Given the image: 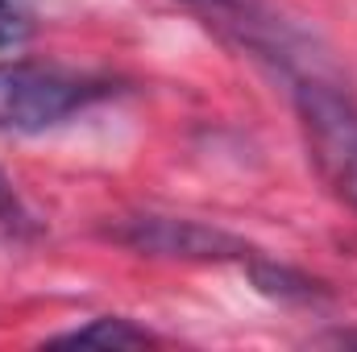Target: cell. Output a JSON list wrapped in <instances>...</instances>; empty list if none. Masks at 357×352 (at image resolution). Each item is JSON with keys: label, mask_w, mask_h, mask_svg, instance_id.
<instances>
[{"label": "cell", "mask_w": 357, "mask_h": 352, "mask_svg": "<svg viewBox=\"0 0 357 352\" xmlns=\"http://www.w3.org/2000/svg\"><path fill=\"white\" fill-rule=\"evenodd\" d=\"M108 95V79L59 63H0V133H46Z\"/></svg>", "instance_id": "obj_1"}, {"label": "cell", "mask_w": 357, "mask_h": 352, "mask_svg": "<svg viewBox=\"0 0 357 352\" xmlns=\"http://www.w3.org/2000/svg\"><path fill=\"white\" fill-rule=\"evenodd\" d=\"M295 116L320 178L357 207V99L324 75L295 79Z\"/></svg>", "instance_id": "obj_2"}, {"label": "cell", "mask_w": 357, "mask_h": 352, "mask_svg": "<svg viewBox=\"0 0 357 352\" xmlns=\"http://www.w3.org/2000/svg\"><path fill=\"white\" fill-rule=\"evenodd\" d=\"M116 241L142 249V253H158V257H199V262H254L250 249L216 228H204L195 220H167V216H142L129 220L125 228H116Z\"/></svg>", "instance_id": "obj_3"}, {"label": "cell", "mask_w": 357, "mask_h": 352, "mask_svg": "<svg viewBox=\"0 0 357 352\" xmlns=\"http://www.w3.org/2000/svg\"><path fill=\"white\" fill-rule=\"evenodd\" d=\"M50 340L54 344H100V349H142V344H154V332H146L121 315H100V319H88V323L59 332Z\"/></svg>", "instance_id": "obj_4"}, {"label": "cell", "mask_w": 357, "mask_h": 352, "mask_svg": "<svg viewBox=\"0 0 357 352\" xmlns=\"http://www.w3.org/2000/svg\"><path fill=\"white\" fill-rule=\"evenodd\" d=\"M183 4H191L195 13H204V17H216L220 25H229V29H237L241 33V42H250V46H266V33L274 38L278 29L262 21V13L254 8V0H183Z\"/></svg>", "instance_id": "obj_5"}, {"label": "cell", "mask_w": 357, "mask_h": 352, "mask_svg": "<svg viewBox=\"0 0 357 352\" xmlns=\"http://www.w3.org/2000/svg\"><path fill=\"white\" fill-rule=\"evenodd\" d=\"M33 33V17L21 0H0V50L21 46Z\"/></svg>", "instance_id": "obj_6"}, {"label": "cell", "mask_w": 357, "mask_h": 352, "mask_svg": "<svg viewBox=\"0 0 357 352\" xmlns=\"http://www.w3.org/2000/svg\"><path fill=\"white\" fill-rule=\"evenodd\" d=\"M0 224L4 228H13V232H29L33 228V216H29V207H25V199H21V191H17V182L0 170Z\"/></svg>", "instance_id": "obj_7"}]
</instances>
